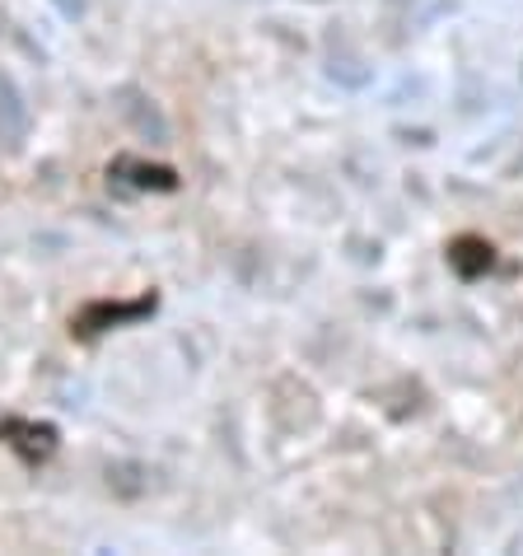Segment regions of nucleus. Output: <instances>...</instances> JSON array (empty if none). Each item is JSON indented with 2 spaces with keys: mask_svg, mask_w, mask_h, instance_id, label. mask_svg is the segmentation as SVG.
Listing matches in <instances>:
<instances>
[{
  "mask_svg": "<svg viewBox=\"0 0 523 556\" xmlns=\"http://www.w3.org/2000/svg\"><path fill=\"white\" fill-rule=\"evenodd\" d=\"M155 308V300H136V304H89L80 318H75V332L89 337V332H99V323H122V318H141Z\"/></svg>",
  "mask_w": 523,
  "mask_h": 556,
  "instance_id": "obj_1",
  "label": "nucleus"
},
{
  "mask_svg": "<svg viewBox=\"0 0 523 556\" xmlns=\"http://www.w3.org/2000/svg\"><path fill=\"white\" fill-rule=\"evenodd\" d=\"M449 262L463 276H476V271H486L490 267V243H482V239H458L454 243V253H449Z\"/></svg>",
  "mask_w": 523,
  "mask_h": 556,
  "instance_id": "obj_2",
  "label": "nucleus"
}]
</instances>
